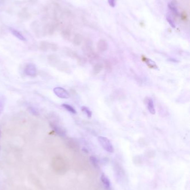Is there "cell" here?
Here are the masks:
<instances>
[{
	"instance_id": "obj_7",
	"label": "cell",
	"mask_w": 190,
	"mask_h": 190,
	"mask_svg": "<svg viewBox=\"0 0 190 190\" xmlns=\"http://www.w3.org/2000/svg\"><path fill=\"white\" fill-rule=\"evenodd\" d=\"M48 59L49 61V62L50 63V65L54 66V67H57L58 66V65L60 63V59H59V57L56 56V55H50L48 56Z\"/></svg>"
},
{
	"instance_id": "obj_16",
	"label": "cell",
	"mask_w": 190,
	"mask_h": 190,
	"mask_svg": "<svg viewBox=\"0 0 190 190\" xmlns=\"http://www.w3.org/2000/svg\"><path fill=\"white\" fill-rule=\"evenodd\" d=\"M168 7L175 16H178L179 15V12L178 11L177 8L176 7V5L174 3H169L168 4Z\"/></svg>"
},
{
	"instance_id": "obj_8",
	"label": "cell",
	"mask_w": 190,
	"mask_h": 190,
	"mask_svg": "<svg viewBox=\"0 0 190 190\" xmlns=\"http://www.w3.org/2000/svg\"><path fill=\"white\" fill-rule=\"evenodd\" d=\"M108 44L107 42L103 39L100 40L97 44L98 49L99 51L101 52L105 51L108 49Z\"/></svg>"
},
{
	"instance_id": "obj_13",
	"label": "cell",
	"mask_w": 190,
	"mask_h": 190,
	"mask_svg": "<svg viewBox=\"0 0 190 190\" xmlns=\"http://www.w3.org/2000/svg\"><path fill=\"white\" fill-rule=\"evenodd\" d=\"M61 35L65 40H69L71 37V30L69 27L64 28L61 31Z\"/></svg>"
},
{
	"instance_id": "obj_20",
	"label": "cell",
	"mask_w": 190,
	"mask_h": 190,
	"mask_svg": "<svg viewBox=\"0 0 190 190\" xmlns=\"http://www.w3.org/2000/svg\"><path fill=\"white\" fill-rule=\"evenodd\" d=\"M90 161H91L92 164H93L95 167H98V160L96 157H94V156H92V157H90Z\"/></svg>"
},
{
	"instance_id": "obj_6",
	"label": "cell",
	"mask_w": 190,
	"mask_h": 190,
	"mask_svg": "<svg viewBox=\"0 0 190 190\" xmlns=\"http://www.w3.org/2000/svg\"><path fill=\"white\" fill-rule=\"evenodd\" d=\"M50 125L52 129V130L56 132V133L58 135H59V136L62 137H64L66 136V131L62 127H61V126L58 125L57 124H56L55 123H54V122H50Z\"/></svg>"
},
{
	"instance_id": "obj_3",
	"label": "cell",
	"mask_w": 190,
	"mask_h": 190,
	"mask_svg": "<svg viewBox=\"0 0 190 190\" xmlns=\"http://www.w3.org/2000/svg\"><path fill=\"white\" fill-rule=\"evenodd\" d=\"M58 26V22L55 21L54 23H48L43 28V32L46 35H52Z\"/></svg>"
},
{
	"instance_id": "obj_1",
	"label": "cell",
	"mask_w": 190,
	"mask_h": 190,
	"mask_svg": "<svg viewBox=\"0 0 190 190\" xmlns=\"http://www.w3.org/2000/svg\"><path fill=\"white\" fill-rule=\"evenodd\" d=\"M98 139L100 146L103 148L104 150L109 153H113L114 152V147L108 138L103 136H99Z\"/></svg>"
},
{
	"instance_id": "obj_21",
	"label": "cell",
	"mask_w": 190,
	"mask_h": 190,
	"mask_svg": "<svg viewBox=\"0 0 190 190\" xmlns=\"http://www.w3.org/2000/svg\"><path fill=\"white\" fill-rule=\"evenodd\" d=\"M166 18H167V20L169 24L170 25V26H171L172 27L174 28V27H176V26H175V24H174V22H173L172 19L170 18L169 16H167Z\"/></svg>"
},
{
	"instance_id": "obj_24",
	"label": "cell",
	"mask_w": 190,
	"mask_h": 190,
	"mask_svg": "<svg viewBox=\"0 0 190 190\" xmlns=\"http://www.w3.org/2000/svg\"><path fill=\"white\" fill-rule=\"evenodd\" d=\"M1 129L0 128V137H1Z\"/></svg>"
},
{
	"instance_id": "obj_15",
	"label": "cell",
	"mask_w": 190,
	"mask_h": 190,
	"mask_svg": "<svg viewBox=\"0 0 190 190\" xmlns=\"http://www.w3.org/2000/svg\"><path fill=\"white\" fill-rule=\"evenodd\" d=\"M62 107H64L66 110H67L68 111H69V113H73V114H75L77 113V111L75 110V109L72 107L71 106L69 105L68 104H63L62 105Z\"/></svg>"
},
{
	"instance_id": "obj_23",
	"label": "cell",
	"mask_w": 190,
	"mask_h": 190,
	"mask_svg": "<svg viewBox=\"0 0 190 190\" xmlns=\"http://www.w3.org/2000/svg\"><path fill=\"white\" fill-rule=\"evenodd\" d=\"M3 107H4V106H3V102L0 101V115L2 113L3 110Z\"/></svg>"
},
{
	"instance_id": "obj_10",
	"label": "cell",
	"mask_w": 190,
	"mask_h": 190,
	"mask_svg": "<svg viewBox=\"0 0 190 190\" xmlns=\"http://www.w3.org/2000/svg\"><path fill=\"white\" fill-rule=\"evenodd\" d=\"M10 30L11 32L12 33V34L14 36H15L18 39H19L20 40L22 41H26V38L23 35H22L19 31H18L16 30H15L14 28H10Z\"/></svg>"
},
{
	"instance_id": "obj_5",
	"label": "cell",
	"mask_w": 190,
	"mask_h": 190,
	"mask_svg": "<svg viewBox=\"0 0 190 190\" xmlns=\"http://www.w3.org/2000/svg\"><path fill=\"white\" fill-rule=\"evenodd\" d=\"M24 72L27 76L30 77H35L37 75L36 67L34 64L32 63H29L27 65L25 68Z\"/></svg>"
},
{
	"instance_id": "obj_14",
	"label": "cell",
	"mask_w": 190,
	"mask_h": 190,
	"mask_svg": "<svg viewBox=\"0 0 190 190\" xmlns=\"http://www.w3.org/2000/svg\"><path fill=\"white\" fill-rule=\"evenodd\" d=\"M83 41V37L82 36L79 34H77L74 36V38H73V44L75 46H79L81 44V43H82Z\"/></svg>"
},
{
	"instance_id": "obj_2",
	"label": "cell",
	"mask_w": 190,
	"mask_h": 190,
	"mask_svg": "<svg viewBox=\"0 0 190 190\" xmlns=\"http://www.w3.org/2000/svg\"><path fill=\"white\" fill-rule=\"evenodd\" d=\"M39 48L42 51H48L51 50L53 51H56L58 49V46L56 44L50 43L47 41H41L39 44Z\"/></svg>"
},
{
	"instance_id": "obj_4",
	"label": "cell",
	"mask_w": 190,
	"mask_h": 190,
	"mask_svg": "<svg viewBox=\"0 0 190 190\" xmlns=\"http://www.w3.org/2000/svg\"><path fill=\"white\" fill-rule=\"evenodd\" d=\"M54 92L58 97L63 99H67L70 97L69 92L64 88L56 87L54 88Z\"/></svg>"
},
{
	"instance_id": "obj_11",
	"label": "cell",
	"mask_w": 190,
	"mask_h": 190,
	"mask_svg": "<svg viewBox=\"0 0 190 190\" xmlns=\"http://www.w3.org/2000/svg\"><path fill=\"white\" fill-rule=\"evenodd\" d=\"M101 180L104 186L105 187V188L106 189H107V190L111 189V182L109 181V179L107 177V176L106 175L103 174L101 176Z\"/></svg>"
},
{
	"instance_id": "obj_19",
	"label": "cell",
	"mask_w": 190,
	"mask_h": 190,
	"mask_svg": "<svg viewBox=\"0 0 190 190\" xmlns=\"http://www.w3.org/2000/svg\"><path fill=\"white\" fill-rule=\"evenodd\" d=\"M103 69V65L101 63H98L95 65L94 67V73L95 74L99 73Z\"/></svg>"
},
{
	"instance_id": "obj_22",
	"label": "cell",
	"mask_w": 190,
	"mask_h": 190,
	"mask_svg": "<svg viewBox=\"0 0 190 190\" xmlns=\"http://www.w3.org/2000/svg\"><path fill=\"white\" fill-rule=\"evenodd\" d=\"M108 3L112 7H114L116 5V0H108Z\"/></svg>"
},
{
	"instance_id": "obj_12",
	"label": "cell",
	"mask_w": 190,
	"mask_h": 190,
	"mask_svg": "<svg viewBox=\"0 0 190 190\" xmlns=\"http://www.w3.org/2000/svg\"><path fill=\"white\" fill-rule=\"evenodd\" d=\"M147 105L149 112L152 115H155V110L154 106V103L152 99L150 98H148V100H147Z\"/></svg>"
},
{
	"instance_id": "obj_9",
	"label": "cell",
	"mask_w": 190,
	"mask_h": 190,
	"mask_svg": "<svg viewBox=\"0 0 190 190\" xmlns=\"http://www.w3.org/2000/svg\"><path fill=\"white\" fill-rule=\"evenodd\" d=\"M56 67H57L58 69L60 70L61 71H62V72H66V73L71 72L70 68L68 64L66 62H60V63L58 65V66Z\"/></svg>"
},
{
	"instance_id": "obj_17",
	"label": "cell",
	"mask_w": 190,
	"mask_h": 190,
	"mask_svg": "<svg viewBox=\"0 0 190 190\" xmlns=\"http://www.w3.org/2000/svg\"><path fill=\"white\" fill-rule=\"evenodd\" d=\"M81 111L83 112V113H85L86 115V116L89 117V118H90L92 116V112L90 110V109L89 108H88L87 107H86V106H83L81 107Z\"/></svg>"
},
{
	"instance_id": "obj_18",
	"label": "cell",
	"mask_w": 190,
	"mask_h": 190,
	"mask_svg": "<svg viewBox=\"0 0 190 190\" xmlns=\"http://www.w3.org/2000/svg\"><path fill=\"white\" fill-rule=\"evenodd\" d=\"M28 110H29L30 113H32L33 115H34L35 116H38L39 115V112L38 110L36 108L33 107V106L29 107L28 108Z\"/></svg>"
}]
</instances>
